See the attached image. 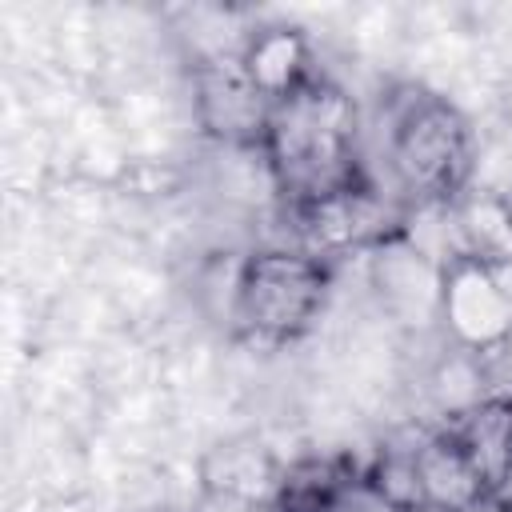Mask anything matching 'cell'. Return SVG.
Instances as JSON below:
<instances>
[{"label": "cell", "instance_id": "cell-1", "mask_svg": "<svg viewBox=\"0 0 512 512\" xmlns=\"http://www.w3.org/2000/svg\"><path fill=\"white\" fill-rule=\"evenodd\" d=\"M260 148L292 208L364 180L356 160V108L344 88L320 76L272 104Z\"/></svg>", "mask_w": 512, "mask_h": 512}, {"label": "cell", "instance_id": "cell-2", "mask_svg": "<svg viewBox=\"0 0 512 512\" xmlns=\"http://www.w3.org/2000/svg\"><path fill=\"white\" fill-rule=\"evenodd\" d=\"M388 164L396 184L416 204L456 200L468 172V124L464 116L428 92L408 96L388 132Z\"/></svg>", "mask_w": 512, "mask_h": 512}, {"label": "cell", "instance_id": "cell-3", "mask_svg": "<svg viewBox=\"0 0 512 512\" xmlns=\"http://www.w3.org/2000/svg\"><path fill=\"white\" fill-rule=\"evenodd\" d=\"M328 292V264L300 252V248H272L252 252L240 260V284H236V328L280 344L300 336Z\"/></svg>", "mask_w": 512, "mask_h": 512}, {"label": "cell", "instance_id": "cell-4", "mask_svg": "<svg viewBox=\"0 0 512 512\" xmlns=\"http://www.w3.org/2000/svg\"><path fill=\"white\" fill-rule=\"evenodd\" d=\"M296 232H300V252L316 256V260H336L344 252L356 248H376L380 240H388L392 232H400V216L376 196L372 184H352L340 188L332 196L296 204Z\"/></svg>", "mask_w": 512, "mask_h": 512}, {"label": "cell", "instance_id": "cell-5", "mask_svg": "<svg viewBox=\"0 0 512 512\" xmlns=\"http://www.w3.org/2000/svg\"><path fill=\"white\" fill-rule=\"evenodd\" d=\"M440 324L460 352H496L512 336V292L504 276L476 260H452L444 268Z\"/></svg>", "mask_w": 512, "mask_h": 512}, {"label": "cell", "instance_id": "cell-6", "mask_svg": "<svg viewBox=\"0 0 512 512\" xmlns=\"http://www.w3.org/2000/svg\"><path fill=\"white\" fill-rule=\"evenodd\" d=\"M196 112L224 144H264L272 100L244 76L240 56H216L196 68Z\"/></svg>", "mask_w": 512, "mask_h": 512}, {"label": "cell", "instance_id": "cell-7", "mask_svg": "<svg viewBox=\"0 0 512 512\" xmlns=\"http://www.w3.org/2000/svg\"><path fill=\"white\" fill-rule=\"evenodd\" d=\"M372 288L400 324H432L440 320V292H444V264L420 252L404 232L380 240L368 256Z\"/></svg>", "mask_w": 512, "mask_h": 512}, {"label": "cell", "instance_id": "cell-8", "mask_svg": "<svg viewBox=\"0 0 512 512\" xmlns=\"http://www.w3.org/2000/svg\"><path fill=\"white\" fill-rule=\"evenodd\" d=\"M420 500L436 512H484L488 488L452 432H428L416 444Z\"/></svg>", "mask_w": 512, "mask_h": 512}, {"label": "cell", "instance_id": "cell-9", "mask_svg": "<svg viewBox=\"0 0 512 512\" xmlns=\"http://www.w3.org/2000/svg\"><path fill=\"white\" fill-rule=\"evenodd\" d=\"M236 56H240L244 76L272 104L288 100L292 92H300L312 80V48H308V36L300 28H288V24H272V28L252 32Z\"/></svg>", "mask_w": 512, "mask_h": 512}, {"label": "cell", "instance_id": "cell-10", "mask_svg": "<svg viewBox=\"0 0 512 512\" xmlns=\"http://www.w3.org/2000/svg\"><path fill=\"white\" fill-rule=\"evenodd\" d=\"M200 484L212 492H232V496L264 500V504H280V492H284L276 456L260 440H248V436L216 444L200 464Z\"/></svg>", "mask_w": 512, "mask_h": 512}, {"label": "cell", "instance_id": "cell-11", "mask_svg": "<svg viewBox=\"0 0 512 512\" xmlns=\"http://www.w3.org/2000/svg\"><path fill=\"white\" fill-rule=\"evenodd\" d=\"M456 256L504 272L512 264V204L496 192H468L452 200Z\"/></svg>", "mask_w": 512, "mask_h": 512}, {"label": "cell", "instance_id": "cell-12", "mask_svg": "<svg viewBox=\"0 0 512 512\" xmlns=\"http://www.w3.org/2000/svg\"><path fill=\"white\" fill-rule=\"evenodd\" d=\"M448 432L456 436V444L464 448L472 468L480 472L488 500H492V492L500 488V480L512 468V400L508 396H484L480 404L460 412Z\"/></svg>", "mask_w": 512, "mask_h": 512}, {"label": "cell", "instance_id": "cell-13", "mask_svg": "<svg viewBox=\"0 0 512 512\" xmlns=\"http://www.w3.org/2000/svg\"><path fill=\"white\" fill-rule=\"evenodd\" d=\"M416 444H420V436L412 444L384 448L376 456V464L368 468V476H364L396 512H420L424 508V500H420V472H416Z\"/></svg>", "mask_w": 512, "mask_h": 512}, {"label": "cell", "instance_id": "cell-14", "mask_svg": "<svg viewBox=\"0 0 512 512\" xmlns=\"http://www.w3.org/2000/svg\"><path fill=\"white\" fill-rule=\"evenodd\" d=\"M316 512H396V508L360 476V480H340V484L324 496V504H320Z\"/></svg>", "mask_w": 512, "mask_h": 512}, {"label": "cell", "instance_id": "cell-15", "mask_svg": "<svg viewBox=\"0 0 512 512\" xmlns=\"http://www.w3.org/2000/svg\"><path fill=\"white\" fill-rule=\"evenodd\" d=\"M196 512H276V504H264V500H248V496H232V492H212V488H204V492H200Z\"/></svg>", "mask_w": 512, "mask_h": 512}, {"label": "cell", "instance_id": "cell-16", "mask_svg": "<svg viewBox=\"0 0 512 512\" xmlns=\"http://www.w3.org/2000/svg\"><path fill=\"white\" fill-rule=\"evenodd\" d=\"M488 508H496V512H512V468H508V476L500 480V488L492 492Z\"/></svg>", "mask_w": 512, "mask_h": 512}, {"label": "cell", "instance_id": "cell-17", "mask_svg": "<svg viewBox=\"0 0 512 512\" xmlns=\"http://www.w3.org/2000/svg\"><path fill=\"white\" fill-rule=\"evenodd\" d=\"M496 356H500V364H504V372L512 376V336H508V340H504V344L496 348Z\"/></svg>", "mask_w": 512, "mask_h": 512}, {"label": "cell", "instance_id": "cell-18", "mask_svg": "<svg viewBox=\"0 0 512 512\" xmlns=\"http://www.w3.org/2000/svg\"><path fill=\"white\" fill-rule=\"evenodd\" d=\"M276 512H312V508H300V504H276Z\"/></svg>", "mask_w": 512, "mask_h": 512}, {"label": "cell", "instance_id": "cell-19", "mask_svg": "<svg viewBox=\"0 0 512 512\" xmlns=\"http://www.w3.org/2000/svg\"><path fill=\"white\" fill-rule=\"evenodd\" d=\"M420 512H436V508H420ZM484 512H488V508H484Z\"/></svg>", "mask_w": 512, "mask_h": 512}]
</instances>
